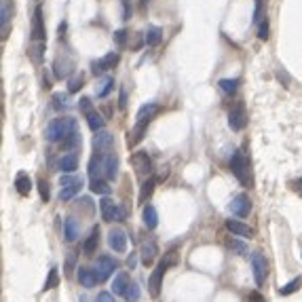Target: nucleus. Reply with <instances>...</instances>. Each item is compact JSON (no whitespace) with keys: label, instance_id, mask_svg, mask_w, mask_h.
I'll return each instance as SVG.
<instances>
[{"label":"nucleus","instance_id":"nucleus-32","mask_svg":"<svg viewBox=\"0 0 302 302\" xmlns=\"http://www.w3.org/2000/svg\"><path fill=\"white\" fill-rule=\"evenodd\" d=\"M114 89V79H112V76H106V79L102 81V87L95 91L97 93V97H100V100H104V97H108V93L110 91Z\"/></svg>","mask_w":302,"mask_h":302},{"label":"nucleus","instance_id":"nucleus-49","mask_svg":"<svg viewBox=\"0 0 302 302\" xmlns=\"http://www.w3.org/2000/svg\"><path fill=\"white\" fill-rule=\"evenodd\" d=\"M125 220V209L121 205H116V212H114V222H123Z\"/></svg>","mask_w":302,"mask_h":302},{"label":"nucleus","instance_id":"nucleus-13","mask_svg":"<svg viewBox=\"0 0 302 302\" xmlns=\"http://www.w3.org/2000/svg\"><path fill=\"white\" fill-rule=\"evenodd\" d=\"M104 159H106V154H100V152H97L95 157L89 161V175H91V180H102V175L106 178V167H104Z\"/></svg>","mask_w":302,"mask_h":302},{"label":"nucleus","instance_id":"nucleus-20","mask_svg":"<svg viewBox=\"0 0 302 302\" xmlns=\"http://www.w3.org/2000/svg\"><path fill=\"white\" fill-rule=\"evenodd\" d=\"M59 169L64 173H74L76 169H79V159H76L74 152L64 154V157L59 159Z\"/></svg>","mask_w":302,"mask_h":302},{"label":"nucleus","instance_id":"nucleus-53","mask_svg":"<svg viewBox=\"0 0 302 302\" xmlns=\"http://www.w3.org/2000/svg\"><path fill=\"white\" fill-rule=\"evenodd\" d=\"M296 188H298L300 194H302V178H300V180H296Z\"/></svg>","mask_w":302,"mask_h":302},{"label":"nucleus","instance_id":"nucleus-52","mask_svg":"<svg viewBox=\"0 0 302 302\" xmlns=\"http://www.w3.org/2000/svg\"><path fill=\"white\" fill-rule=\"evenodd\" d=\"M118 106L121 108L127 106V89H121V102H118Z\"/></svg>","mask_w":302,"mask_h":302},{"label":"nucleus","instance_id":"nucleus-40","mask_svg":"<svg viewBox=\"0 0 302 302\" xmlns=\"http://www.w3.org/2000/svg\"><path fill=\"white\" fill-rule=\"evenodd\" d=\"M79 144H81V133H79V129L72 131V133H70V136L64 139V146H66V148H76Z\"/></svg>","mask_w":302,"mask_h":302},{"label":"nucleus","instance_id":"nucleus-48","mask_svg":"<svg viewBox=\"0 0 302 302\" xmlns=\"http://www.w3.org/2000/svg\"><path fill=\"white\" fill-rule=\"evenodd\" d=\"M131 17V4L129 0H123V19H129Z\"/></svg>","mask_w":302,"mask_h":302},{"label":"nucleus","instance_id":"nucleus-2","mask_svg":"<svg viewBox=\"0 0 302 302\" xmlns=\"http://www.w3.org/2000/svg\"><path fill=\"white\" fill-rule=\"evenodd\" d=\"M230 171L235 173V178L241 182V184H247V180H249V161L241 150H237L233 154V159H230Z\"/></svg>","mask_w":302,"mask_h":302},{"label":"nucleus","instance_id":"nucleus-12","mask_svg":"<svg viewBox=\"0 0 302 302\" xmlns=\"http://www.w3.org/2000/svg\"><path fill=\"white\" fill-rule=\"evenodd\" d=\"M108 245L118 254H123L125 249H127V235H125V230L121 228H112L108 233Z\"/></svg>","mask_w":302,"mask_h":302},{"label":"nucleus","instance_id":"nucleus-10","mask_svg":"<svg viewBox=\"0 0 302 302\" xmlns=\"http://www.w3.org/2000/svg\"><path fill=\"white\" fill-rule=\"evenodd\" d=\"M230 212H233L235 216L239 218H247L249 212H251V201L247 194H237L233 203H230Z\"/></svg>","mask_w":302,"mask_h":302},{"label":"nucleus","instance_id":"nucleus-22","mask_svg":"<svg viewBox=\"0 0 302 302\" xmlns=\"http://www.w3.org/2000/svg\"><path fill=\"white\" fill-rule=\"evenodd\" d=\"M127 285H129L127 273H118V275L114 277V281H112V294H114V296H125Z\"/></svg>","mask_w":302,"mask_h":302},{"label":"nucleus","instance_id":"nucleus-42","mask_svg":"<svg viewBox=\"0 0 302 302\" xmlns=\"http://www.w3.org/2000/svg\"><path fill=\"white\" fill-rule=\"evenodd\" d=\"M74 266H76V254H74V251H70V254H68V258H66V266H64L66 275H72Z\"/></svg>","mask_w":302,"mask_h":302},{"label":"nucleus","instance_id":"nucleus-14","mask_svg":"<svg viewBox=\"0 0 302 302\" xmlns=\"http://www.w3.org/2000/svg\"><path fill=\"white\" fill-rule=\"evenodd\" d=\"M32 38L34 40H45L43 6H36V9H34V17H32Z\"/></svg>","mask_w":302,"mask_h":302},{"label":"nucleus","instance_id":"nucleus-41","mask_svg":"<svg viewBox=\"0 0 302 302\" xmlns=\"http://www.w3.org/2000/svg\"><path fill=\"white\" fill-rule=\"evenodd\" d=\"M59 283V275H57V269H53L49 271V279H47V283H45V290H53V287H57Z\"/></svg>","mask_w":302,"mask_h":302},{"label":"nucleus","instance_id":"nucleus-1","mask_svg":"<svg viewBox=\"0 0 302 302\" xmlns=\"http://www.w3.org/2000/svg\"><path fill=\"white\" fill-rule=\"evenodd\" d=\"M72 131H76V118L72 116H59L53 118L47 127V139L49 142H64Z\"/></svg>","mask_w":302,"mask_h":302},{"label":"nucleus","instance_id":"nucleus-34","mask_svg":"<svg viewBox=\"0 0 302 302\" xmlns=\"http://www.w3.org/2000/svg\"><path fill=\"white\" fill-rule=\"evenodd\" d=\"M154 184H157V182H154V178H148L142 184V192H139V203H146L148 201V196L154 192Z\"/></svg>","mask_w":302,"mask_h":302},{"label":"nucleus","instance_id":"nucleus-35","mask_svg":"<svg viewBox=\"0 0 302 302\" xmlns=\"http://www.w3.org/2000/svg\"><path fill=\"white\" fill-rule=\"evenodd\" d=\"M91 192L95 194H110V186L106 180H91Z\"/></svg>","mask_w":302,"mask_h":302},{"label":"nucleus","instance_id":"nucleus-17","mask_svg":"<svg viewBox=\"0 0 302 302\" xmlns=\"http://www.w3.org/2000/svg\"><path fill=\"white\" fill-rule=\"evenodd\" d=\"M226 228L235 237H251V235H254V230H251L247 224H243V222H239V220H226Z\"/></svg>","mask_w":302,"mask_h":302},{"label":"nucleus","instance_id":"nucleus-18","mask_svg":"<svg viewBox=\"0 0 302 302\" xmlns=\"http://www.w3.org/2000/svg\"><path fill=\"white\" fill-rule=\"evenodd\" d=\"M79 233H81L79 222H76L74 218H66V222H64V237H66V241L74 243L76 239H79Z\"/></svg>","mask_w":302,"mask_h":302},{"label":"nucleus","instance_id":"nucleus-9","mask_svg":"<svg viewBox=\"0 0 302 302\" xmlns=\"http://www.w3.org/2000/svg\"><path fill=\"white\" fill-rule=\"evenodd\" d=\"M118 64V53H108V55H104L102 59H97V61H93V64H91V72H93L95 76L97 74H104L106 72V70H110V68H114Z\"/></svg>","mask_w":302,"mask_h":302},{"label":"nucleus","instance_id":"nucleus-27","mask_svg":"<svg viewBox=\"0 0 302 302\" xmlns=\"http://www.w3.org/2000/svg\"><path fill=\"white\" fill-rule=\"evenodd\" d=\"M144 224H146V228H150V230L157 228V224H159V214H157V209H154L152 205H146V207H144Z\"/></svg>","mask_w":302,"mask_h":302},{"label":"nucleus","instance_id":"nucleus-7","mask_svg":"<svg viewBox=\"0 0 302 302\" xmlns=\"http://www.w3.org/2000/svg\"><path fill=\"white\" fill-rule=\"evenodd\" d=\"M131 163H133V167H136V171L139 173V175H152V171H154V165H152V159L148 157V152H136L131 157Z\"/></svg>","mask_w":302,"mask_h":302},{"label":"nucleus","instance_id":"nucleus-3","mask_svg":"<svg viewBox=\"0 0 302 302\" xmlns=\"http://www.w3.org/2000/svg\"><path fill=\"white\" fill-rule=\"evenodd\" d=\"M175 262V256L171 254L169 258H167V260H163V262H161L159 266H157V269H154L152 271V275H150V279H148V287H150V296L152 298H157L159 296V292H161V281H163V273L167 271V269H169V266Z\"/></svg>","mask_w":302,"mask_h":302},{"label":"nucleus","instance_id":"nucleus-23","mask_svg":"<svg viewBox=\"0 0 302 302\" xmlns=\"http://www.w3.org/2000/svg\"><path fill=\"white\" fill-rule=\"evenodd\" d=\"M15 188H17V192L22 194V196H27L32 191V180H30V175L27 173H17V178H15Z\"/></svg>","mask_w":302,"mask_h":302},{"label":"nucleus","instance_id":"nucleus-5","mask_svg":"<svg viewBox=\"0 0 302 302\" xmlns=\"http://www.w3.org/2000/svg\"><path fill=\"white\" fill-rule=\"evenodd\" d=\"M228 125H230V129H233V131H243L245 125H247V112H245V106H243L241 102H239L237 106L230 110Z\"/></svg>","mask_w":302,"mask_h":302},{"label":"nucleus","instance_id":"nucleus-25","mask_svg":"<svg viewBox=\"0 0 302 302\" xmlns=\"http://www.w3.org/2000/svg\"><path fill=\"white\" fill-rule=\"evenodd\" d=\"M104 167H106V178L114 180L116 173H118V157L116 154H106V159H104Z\"/></svg>","mask_w":302,"mask_h":302},{"label":"nucleus","instance_id":"nucleus-36","mask_svg":"<svg viewBox=\"0 0 302 302\" xmlns=\"http://www.w3.org/2000/svg\"><path fill=\"white\" fill-rule=\"evenodd\" d=\"M0 22H2V27H4V32H6V24L11 22V17H13V6L9 0H2V13H0Z\"/></svg>","mask_w":302,"mask_h":302},{"label":"nucleus","instance_id":"nucleus-4","mask_svg":"<svg viewBox=\"0 0 302 302\" xmlns=\"http://www.w3.org/2000/svg\"><path fill=\"white\" fill-rule=\"evenodd\" d=\"M61 191H59V199L61 201H70L74 199L76 192L82 188V178L79 175H61Z\"/></svg>","mask_w":302,"mask_h":302},{"label":"nucleus","instance_id":"nucleus-11","mask_svg":"<svg viewBox=\"0 0 302 302\" xmlns=\"http://www.w3.org/2000/svg\"><path fill=\"white\" fill-rule=\"evenodd\" d=\"M112 146H114V136H112L110 131H97L95 133V137H93V148L100 152V154H104V152H108Z\"/></svg>","mask_w":302,"mask_h":302},{"label":"nucleus","instance_id":"nucleus-29","mask_svg":"<svg viewBox=\"0 0 302 302\" xmlns=\"http://www.w3.org/2000/svg\"><path fill=\"white\" fill-rule=\"evenodd\" d=\"M87 123H89V127H91V131H102L104 129V118H102V114L97 110H91L89 114H87Z\"/></svg>","mask_w":302,"mask_h":302},{"label":"nucleus","instance_id":"nucleus-8","mask_svg":"<svg viewBox=\"0 0 302 302\" xmlns=\"http://www.w3.org/2000/svg\"><path fill=\"white\" fill-rule=\"evenodd\" d=\"M251 269H254V279H256V285H262L266 281V258L262 254H251Z\"/></svg>","mask_w":302,"mask_h":302},{"label":"nucleus","instance_id":"nucleus-39","mask_svg":"<svg viewBox=\"0 0 302 302\" xmlns=\"http://www.w3.org/2000/svg\"><path fill=\"white\" fill-rule=\"evenodd\" d=\"M81 87H82V74H74L68 81V91L70 93H76V91H81Z\"/></svg>","mask_w":302,"mask_h":302},{"label":"nucleus","instance_id":"nucleus-15","mask_svg":"<svg viewBox=\"0 0 302 302\" xmlns=\"http://www.w3.org/2000/svg\"><path fill=\"white\" fill-rule=\"evenodd\" d=\"M159 112V104H154V102H148V104H144L142 108L137 110V116H136V123H144V125H148L154 114Z\"/></svg>","mask_w":302,"mask_h":302},{"label":"nucleus","instance_id":"nucleus-30","mask_svg":"<svg viewBox=\"0 0 302 302\" xmlns=\"http://www.w3.org/2000/svg\"><path fill=\"white\" fill-rule=\"evenodd\" d=\"M226 247L233 251V254H239V256L247 254V245H245L243 241H239V239H235V237H228L226 239Z\"/></svg>","mask_w":302,"mask_h":302},{"label":"nucleus","instance_id":"nucleus-31","mask_svg":"<svg viewBox=\"0 0 302 302\" xmlns=\"http://www.w3.org/2000/svg\"><path fill=\"white\" fill-rule=\"evenodd\" d=\"M218 87H220L226 95H233L239 89V79H222L220 82H218Z\"/></svg>","mask_w":302,"mask_h":302},{"label":"nucleus","instance_id":"nucleus-51","mask_svg":"<svg viewBox=\"0 0 302 302\" xmlns=\"http://www.w3.org/2000/svg\"><path fill=\"white\" fill-rule=\"evenodd\" d=\"M127 266H129L131 271H133V269H136V266H137V256H136V254H131V256L127 258Z\"/></svg>","mask_w":302,"mask_h":302},{"label":"nucleus","instance_id":"nucleus-37","mask_svg":"<svg viewBox=\"0 0 302 302\" xmlns=\"http://www.w3.org/2000/svg\"><path fill=\"white\" fill-rule=\"evenodd\" d=\"M125 300H127V302L139 300V285L137 283H129L127 285V290H125Z\"/></svg>","mask_w":302,"mask_h":302},{"label":"nucleus","instance_id":"nucleus-24","mask_svg":"<svg viewBox=\"0 0 302 302\" xmlns=\"http://www.w3.org/2000/svg\"><path fill=\"white\" fill-rule=\"evenodd\" d=\"M97 245H100V228H93L91 230V235L87 237V241H85V245H82V251H85L87 256H91L93 251L97 249Z\"/></svg>","mask_w":302,"mask_h":302},{"label":"nucleus","instance_id":"nucleus-46","mask_svg":"<svg viewBox=\"0 0 302 302\" xmlns=\"http://www.w3.org/2000/svg\"><path fill=\"white\" fill-rule=\"evenodd\" d=\"M79 108H81V112L89 114V112H91V100H89V97H82V100L79 102Z\"/></svg>","mask_w":302,"mask_h":302},{"label":"nucleus","instance_id":"nucleus-19","mask_svg":"<svg viewBox=\"0 0 302 302\" xmlns=\"http://www.w3.org/2000/svg\"><path fill=\"white\" fill-rule=\"evenodd\" d=\"M76 271H79V281H81L82 287H95V285H97V275H95V271L87 269V266H81V269H76Z\"/></svg>","mask_w":302,"mask_h":302},{"label":"nucleus","instance_id":"nucleus-38","mask_svg":"<svg viewBox=\"0 0 302 302\" xmlns=\"http://www.w3.org/2000/svg\"><path fill=\"white\" fill-rule=\"evenodd\" d=\"M68 106H70V104H68V95H64V93H55L53 95V108L55 110H64Z\"/></svg>","mask_w":302,"mask_h":302},{"label":"nucleus","instance_id":"nucleus-21","mask_svg":"<svg viewBox=\"0 0 302 302\" xmlns=\"http://www.w3.org/2000/svg\"><path fill=\"white\" fill-rule=\"evenodd\" d=\"M100 212H102L104 222H112V220H114V212H116V203L106 196V199L100 201Z\"/></svg>","mask_w":302,"mask_h":302},{"label":"nucleus","instance_id":"nucleus-47","mask_svg":"<svg viewBox=\"0 0 302 302\" xmlns=\"http://www.w3.org/2000/svg\"><path fill=\"white\" fill-rule=\"evenodd\" d=\"M97 302H114V296L110 292H100L97 294Z\"/></svg>","mask_w":302,"mask_h":302},{"label":"nucleus","instance_id":"nucleus-50","mask_svg":"<svg viewBox=\"0 0 302 302\" xmlns=\"http://www.w3.org/2000/svg\"><path fill=\"white\" fill-rule=\"evenodd\" d=\"M247 302H266L262 296H260V294L258 292H251L249 294V298H247Z\"/></svg>","mask_w":302,"mask_h":302},{"label":"nucleus","instance_id":"nucleus-16","mask_svg":"<svg viewBox=\"0 0 302 302\" xmlns=\"http://www.w3.org/2000/svg\"><path fill=\"white\" fill-rule=\"evenodd\" d=\"M157 254H159V245L154 243V241H146V243L142 245V251H139V256H142V262H144L146 266L154 262Z\"/></svg>","mask_w":302,"mask_h":302},{"label":"nucleus","instance_id":"nucleus-26","mask_svg":"<svg viewBox=\"0 0 302 302\" xmlns=\"http://www.w3.org/2000/svg\"><path fill=\"white\" fill-rule=\"evenodd\" d=\"M161 38H163V30H161V27H157V26H150L148 30H146V34H144V43L148 45V47L159 45Z\"/></svg>","mask_w":302,"mask_h":302},{"label":"nucleus","instance_id":"nucleus-6","mask_svg":"<svg viewBox=\"0 0 302 302\" xmlns=\"http://www.w3.org/2000/svg\"><path fill=\"white\" fill-rule=\"evenodd\" d=\"M114 271H116V260L114 258H110V256H100L97 258V264H95L97 281H106Z\"/></svg>","mask_w":302,"mask_h":302},{"label":"nucleus","instance_id":"nucleus-45","mask_svg":"<svg viewBox=\"0 0 302 302\" xmlns=\"http://www.w3.org/2000/svg\"><path fill=\"white\" fill-rule=\"evenodd\" d=\"M258 36H260V40H266V38H269V24H266V22L260 24V27H258Z\"/></svg>","mask_w":302,"mask_h":302},{"label":"nucleus","instance_id":"nucleus-33","mask_svg":"<svg viewBox=\"0 0 302 302\" xmlns=\"http://www.w3.org/2000/svg\"><path fill=\"white\" fill-rule=\"evenodd\" d=\"M300 285H302V277H296V279H292L290 283H285L283 287H281L279 294H281V296H290V294L300 290Z\"/></svg>","mask_w":302,"mask_h":302},{"label":"nucleus","instance_id":"nucleus-44","mask_svg":"<svg viewBox=\"0 0 302 302\" xmlns=\"http://www.w3.org/2000/svg\"><path fill=\"white\" fill-rule=\"evenodd\" d=\"M38 191H40V199L49 201V184L45 180H38Z\"/></svg>","mask_w":302,"mask_h":302},{"label":"nucleus","instance_id":"nucleus-43","mask_svg":"<svg viewBox=\"0 0 302 302\" xmlns=\"http://www.w3.org/2000/svg\"><path fill=\"white\" fill-rule=\"evenodd\" d=\"M112 38H114V43H116L118 47H125V43H127V32H125V30H116Z\"/></svg>","mask_w":302,"mask_h":302},{"label":"nucleus","instance_id":"nucleus-28","mask_svg":"<svg viewBox=\"0 0 302 302\" xmlns=\"http://www.w3.org/2000/svg\"><path fill=\"white\" fill-rule=\"evenodd\" d=\"M70 72H72V61L70 59L61 61V57H59L55 61V76H57V79H68Z\"/></svg>","mask_w":302,"mask_h":302}]
</instances>
